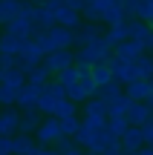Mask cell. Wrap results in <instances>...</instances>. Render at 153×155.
<instances>
[{"mask_svg": "<svg viewBox=\"0 0 153 155\" xmlns=\"http://www.w3.org/2000/svg\"><path fill=\"white\" fill-rule=\"evenodd\" d=\"M32 40L43 49V55L58 52V49H72L75 46L72 29H64V26H49V29H43V32H35Z\"/></svg>", "mask_w": 153, "mask_h": 155, "instance_id": "cell-1", "label": "cell"}, {"mask_svg": "<svg viewBox=\"0 0 153 155\" xmlns=\"http://www.w3.org/2000/svg\"><path fill=\"white\" fill-rule=\"evenodd\" d=\"M110 55H113V46L104 38H98V40H92V43L75 49V66L78 69H90V66H96V63L110 61Z\"/></svg>", "mask_w": 153, "mask_h": 155, "instance_id": "cell-2", "label": "cell"}, {"mask_svg": "<svg viewBox=\"0 0 153 155\" xmlns=\"http://www.w3.org/2000/svg\"><path fill=\"white\" fill-rule=\"evenodd\" d=\"M67 98V92H64V86L58 81H49L43 86V92H40V101H38V112L43 118H52L55 115V106H58V101H64Z\"/></svg>", "mask_w": 153, "mask_h": 155, "instance_id": "cell-3", "label": "cell"}, {"mask_svg": "<svg viewBox=\"0 0 153 155\" xmlns=\"http://www.w3.org/2000/svg\"><path fill=\"white\" fill-rule=\"evenodd\" d=\"M32 138L38 141V147H55L58 141L64 138L61 135V121H58V118H43Z\"/></svg>", "mask_w": 153, "mask_h": 155, "instance_id": "cell-4", "label": "cell"}, {"mask_svg": "<svg viewBox=\"0 0 153 155\" xmlns=\"http://www.w3.org/2000/svg\"><path fill=\"white\" fill-rule=\"evenodd\" d=\"M90 98H96V83H92V78H90V69H87V72L78 78V83H72V86L67 89V101L84 104V101H90Z\"/></svg>", "mask_w": 153, "mask_h": 155, "instance_id": "cell-5", "label": "cell"}, {"mask_svg": "<svg viewBox=\"0 0 153 155\" xmlns=\"http://www.w3.org/2000/svg\"><path fill=\"white\" fill-rule=\"evenodd\" d=\"M75 63V52L72 49H58V52H49V55H43V66L46 72L55 78L58 72H64V69H69Z\"/></svg>", "mask_w": 153, "mask_h": 155, "instance_id": "cell-6", "label": "cell"}, {"mask_svg": "<svg viewBox=\"0 0 153 155\" xmlns=\"http://www.w3.org/2000/svg\"><path fill=\"white\" fill-rule=\"evenodd\" d=\"M38 63H43V49H40L38 43H35L32 38L23 43V49H20V55H17V66L26 72V69H32V66H38Z\"/></svg>", "mask_w": 153, "mask_h": 155, "instance_id": "cell-7", "label": "cell"}, {"mask_svg": "<svg viewBox=\"0 0 153 155\" xmlns=\"http://www.w3.org/2000/svg\"><path fill=\"white\" fill-rule=\"evenodd\" d=\"M40 92H43V86H35V83H26V86H23L20 92H17V104H15V109H17V112H29V109H38Z\"/></svg>", "mask_w": 153, "mask_h": 155, "instance_id": "cell-8", "label": "cell"}, {"mask_svg": "<svg viewBox=\"0 0 153 155\" xmlns=\"http://www.w3.org/2000/svg\"><path fill=\"white\" fill-rule=\"evenodd\" d=\"M72 38H75V49H78V46H87V43H92V40L104 38V29H101V23H87V20H81V26L72 32Z\"/></svg>", "mask_w": 153, "mask_h": 155, "instance_id": "cell-9", "label": "cell"}, {"mask_svg": "<svg viewBox=\"0 0 153 155\" xmlns=\"http://www.w3.org/2000/svg\"><path fill=\"white\" fill-rule=\"evenodd\" d=\"M139 55H144V49H142V43H136V40H130L127 38L124 43H119V46H113V61H124V63H133Z\"/></svg>", "mask_w": 153, "mask_h": 155, "instance_id": "cell-10", "label": "cell"}, {"mask_svg": "<svg viewBox=\"0 0 153 155\" xmlns=\"http://www.w3.org/2000/svg\"><path fill=\"white\" fill-rule=\"evenodd\" d=\"M124 118H127V124L130 127H144V124L153 118V112H150V106L144 104H136V101H130V106H127V112H124Z\"/></svg>", "mask_w": 153, "mask_h": 155, "instance_id": "cell-11", "label": "cell"}, {"mask_svg": "<svg viewBox=\"0 0 153 155\" xmlns=\"http://www.w3.org/2000/svg\"><path fill=\"white\" fill-rule=\"evenodd\" d=\"M52 20H55V26H64V29H78L81 26V12H75V9H69V6H58L55 9V15H52Z\"/></svg>", "mask_w": 153, "mask_h": 155, "instance_id": "cell-12", "label": "cell"}, {"mask_svg": "<svg viewBox=\"0 0 153 155\" xmlns=\"http://www.w3.org/2000/svg\"><path fill=\"white\" fill-rule=\"evenodd\" d=\"M17 124H20V112L15 106H3L0 109V135H15Z\"/></svg>", "mask_w": 153, "mask_h": 155, "instance_id": "cell-13", "label": "cell"}, {"mask_svg": "<svg viewBox=\"0 0 153 155\" xmlns=\"http://www.w3.org/2000/svg\"><path fill=\"white\" fill-rule=\"evenodd\" d=\"M130 66H133V81H150L153 78V55L144 52V55H139Z\"/></svg>", "mask_w": 153, "mask_h": 155, "instance_id": "cell-14", "label": "cell"}, {"mask_svg": "<svg viewBox=\"0 0 153 155\" xmlns=\"http://www.w3.org/2000/svg\"><path fill=\"white\" fill-rule=\"evenodd\" d=\"M84 118H90V121H98V124H107V104L98 98H90L84 101Z\"/></svg>", "mask_w": 153, "mask_h": 155, "instance_id": "cell-15", "label": "cell"}, {"mask_svg": "<svg viewBox=\"0 0 153 155\" xmlns=\"http://www.w3.org/2000/svg\"><path fill=\"white\" fill-rule=\"evenodd\" d=\"M124 95L130 101H136V104H142V101H148L150 98V81H130V83H124Z\"/></svg>", "mask_w": 153, "mask_h": 155, "instance_id": "cell-16", "label": "cell"}, {"mask_svg": "<svg viewBox=\"0 0 153 155\" xmlns=\"http://www.w3.org/2000/svg\"><path fill=\"white\" fill-rule=\"evenodd\" d=\"M43 115L38 109H29V112H20V124H17V132L20 135H35V129L40 127Z\"/></svg>", "mask_w": 153, "mask_h": 155, "instance_id": "cell-17", "label": "cell"}, {"mask_svg": "<svg viewBox=\"0 0 153 155\" xmlns=\"http://www.w3.org/2000/svg\"><path fill=\"white\" fill-rule=\"evenodd\" d=\"M35 150H38V141L32 135H20V132L12 135V155H32Z\"/></svg>", "mask_w": 153, "mask_h": 155, "instance_id": "cell-18", "label": "cell"}, {"mask_svg": "<svg viewBox=\"0 0 153 155\" xmlns=\"http://www.w3.org/2000/svg\"><path fill=\"white\" fill-rule=\"evenodd\" d=\"M3 35H12V38H20V40H29V38H32V35H35V29L29 26V23L23 20L20 15H17L15 20H9V23H6V32H3Z\"/></svg>", "mask_w": 153, "mask_h": 155, "instance_id": "cell-19", "label": "cell"}, {"mask_svg": "<svg viewBox=\"0 0 153 155\" xmlns=\"http://www.w3.org/2000/svg\"><path fill=\"white\" fill-rule=\"evenodd\" d=\"M110 72H113V83H119V86H124V83L133 81V66L124 61H113L110 58Z\"/></svg>", "mask_w": 153, "mask_h": 155, "instance_id": "cell-20", "label": "cell"}, {"mask_svg": "<svg viewBox=\"0 0 153 155\" xmlns=\"http://www.w3.org/2000/svg\"><path fill=\"white\" fill-rule=\"evenodd\" d=\"M0 86H6V89H23V86H26V72H23L20 66L9 69V72H0Z\"/></svg>", "mask_w": 153, "mask_h": 155, "instance_id": "cell-21", "label": "cell"}, {"mask_svg": "<svg viewBox=\"0 0 153 155\" xmlns=\"http://www.w3.org/2000/svg\"><path fill=\"white\" fill-rule=\"evenodd\" d=\"M150 35H153V29L148 26V23L136 20V17H130V20H127V38H130V40H136V43H144Z\"/></svg>", "mask_w": 153, "mask_h": 155, "instance_id": "cell-22", "label": "cell"}, {"mask_svg": "<svg viewBox=\"0 0 153 155\" xmlns=\"http://www.w3.org/2000/svg\"><path fill=\"white\" fill-rule=\"evenodd\" d=\"M90 78H92V83H96V89H98V86H107V83H113L110 61H104V63H96V66H90Z\"/></svg>", "mask_w": 153, "mask_h": 155, "instance_id": "cell-23", "label": "cell"}, {"mask_svg": "<svg viewBox=\"0 0 153 155\" xmlns=\"http://www.w3.org/2000/svg\"><path fill=\"white\" fill-rule=\"evenodd\" d=\"M23 43L26 40L20 38H12V35H0V55H9V58H17L23 49Z\"/></svg>", "mask_w": 153, "mask_h": 155, "instance_id": "cell-24", "label": "cell"}, {"mask_svg": "<svg viewBox=\"0 0 153 155\" xmlns=\"http://www.w3.org/2000/svg\"><path fill=\"white\" fill-rule=\"evenodd\" d=\"M104 40H107L110 46H119L127 40V20L124 23H116V26H107L104 29Z\"/></svg>", "mask_w": 153, "mask_h": 155, "instance_id": "cell-25", "label": "cell"}, {"mask_svg": "<svg viewBox=\"0 0 153 155\" xmlns=\"http://www.w3.org/2000/svg\"><path fill=\"white\" fill-rule=\"evenodd\" d=\"M20 6H23V0H0V23H9V20H15L17 15H20Z\"/></svg>", "mask_w": 153, "mask_h": 155, "instance_id": "cell-26", "label": "cell"}, {"mask_svg": "<svg viewBox=\"0 0 153 155\" xmlns=\"http://www.w3.org/2000/svg\"><path fill=\"white\" fill-rule=\"evenodd\" d=\"M127 106H130V98H127V95H124V89H121V95H119V98H113V101L107 104V118H124Z\"/></svg>", "mask_w": 153, "mask_h": 155, "instance_id": "cell-27", "label": "cell"}, {"mask_svg": "<svg viewBox=\"0 0 153 155\" xmlns=\"http://www.w3.org/2000/svg\"><path fill=\"white\" fill-rule=\"evenodd\" d=\"M84 72H87V69H78V66L72 63L69 69H64V72H58V75H55V81L61 83V86H64V92H67V89L72 86V83H78V78L84 75Z\"/></svg>", "mask_w": 153, "mask_h": 155, "instance_id": "cell-28", "label": "cell"}, {"mask_svg": "<svg viewBox=\"0 0 153 155\" xmlns=\"http://www.w3.org/2000/svg\"><path fill=\"white\" fill-rule=\"evenodd\" d=\"M49 72H46V66L43 63H38V66H32V69H26V83H35V86H46L49 83Z\"/></svg>", "mask_w": 153, "mask_h": 155, "instance_id": "cell-29", "label": "cell"}, {"mask_svg": "<svg viewBox=\"0 0 153 155\" xmlns=\"http://www.w3.org/2000/svg\"><path fill=\"white\" fill-rule=\"evenodd\" d=\"M133 17L142 23H153V0H136V12H133Z\"/></svg>", "mask_w": 153, "mask_h": 155, "instance_id": "cell-30", "label": "cell"}, {"mask_svg": "<svg viewBox=\"0 0 153 155\" xmlns=\"http://www.w3.org/2000/svg\"><path fill=\"white\" fill-rule=\"evenodd\" d=\"M72 115H78V104H72V101H58V106H55V115L52 118H58V121H64V118H72Z\"/></svg>", "mask_w": 153, "mask_h": 155, "instance_id": "cell-31", "label": "cell"}, {"mask_svg": "<svg viewBox=\"0 0 153 155\" xmlns=\"http://www.w3.org/2000/svg\"><path fill=\"white\" fill-rule=\"evenodd\" d=\"M119 95H121V86H119V83H107V86H98L96 89V98L104 101V104H110V101L119 98Z\"/></svg>", "mask_w": 153, "mask_h": 155, "instance_id": "cell-32", "label": "cell"}, {"mask_svg": "<svg viewBox=\"0 0 153 155\" xmlns=\"http://www.w3.org/2000/svg\"><path fill=\"white\" fill-rule=\"evenodd\" d=\"M104 127H107L116 138H121V135L127 132V127H130V124H127V118H107V124H104Z\"/></svg>", "mask_w": 153, "mask_h": 155, "instance_id": "cell-33", "label": "cell"}, {"mask_svg": "<svg viewBox=\"0 0 153 155\" xmlns=\"http://www.w3.org/2000/svg\"><path fill=\"white\" fill-rule=\"evenodd\" d=\"M78 127H81V118L78 115L64 118V121H61V135H64V138H72V135L78 132Z\"/></svg>", "mask_w": 153, "mask_h": 155, "instance_id": "cell-34", "label": "cell"}, {"mask_svg": "<svg viewBox=\"0 0 153 155\" xmlns=\"http://www.w3.org/2000/svg\"><path fill=\"white\" fill-rule=\"evenodd\" d=\"M17 92H20V89H6V86H0V106H15L17 104Z\"/></svg>", "mask_w": 153, "mask_h": 155, "instance_id": "cell-35", "label": "cell"}, {"mask_svg": "<svg viewBox=\"0 0 153 155\" xmlns=\"http://www.w3.org/2000/svg\"><path fill=\"white\" fill-rule=\"evenodd\" d=\"M142 129V138H144V147H153V118L148 124H144V127H139Z\"/></svg>", "mask_w": 153, "mask_h": 155, "instance_id": "cell-36", "label": "cell"}, {"mask_svg": "<svg viewBox=\"0 0 153 155\" xmlns=\"http://www.w3.org/2000/svg\"><path fill=\"white\" fill-rule=\"evenodd\" d=\"M17 66V58H9V55H0V72H9V69Z\"/></svg>", "mask_w": 153, "mask_h": 155, "instance_id": "cell-37", "label": "cell"}, {"mask_svg": "<svg viewBox=\"0 0 153 155\" xmlns=\"http://www.w3.org/2000/svg\"><path fill=\"white\" fill-rule=\"evenodd\" d=\"M0 155H12V135H0Z\"/></svg>", "mask_w": 153, "mask_h": 155, "instance_id": "cell-38", "label": "cell"}, {"mask_svg": "<svg viewBox=\"0 0 153 155\" xmlns=\"http://www.w3.org/2000/svg\"><path fill=\"white\" fill-rule=\"evenodd\" d=\"M58 155H87L81 147H69V150H64V152H58Z\"/></svg>", "mask_w": 153, "mask_h": 155, "instance_id": "cell-39", "label": "cell"}, {"mask_svg": "<svg viewBox=\"0 0 153 155\" xmlns=\"http://www.w3.org/2000/svg\"><path fill=\"white\" fill-rule=\"evenodd\" d=\"M32 155H58V152H55V150H49V147H38Z\"/></svg>", "mask_w": 153, "mask_h": 155, "instance_id": "cell-40", "label": "cell"}, {"mask_svg": "<svg viewBox=\"0 0 153 155\" xmlns=\"http://www.w3.org/2000/svg\"><path fill=\"white\" fill-rule=\"evenodd\" d=\"M101 155H124V152H121V147L116 144V147H110V150H104Z\"/></svg>", "mask_w": 153, "mask_h": 155, "instance_id": "cell-41", "label": "cell"}, {"mask_svg": "<svg viewBox=\"0 0 153 155\" xmlns=\"http://www.w3.org/2000/svg\"><path fill=\"white\" fill-rule=\"evenodd\" d=\"M144 104H148V106H150V112H153V78H150V98L144 101Z\"/></svg>", "mask_w": 153, "mask_h": 155, "instance_id": "cell-42", "label": "cell"}, {"mask_svg": "<svg viewBox=\"0 0 153 155\" xmlns=\"http://www.w3.org/2000/svg\"><path fill=\"white\" fill-rule=\"evenodd\" d=\"M136 155H153V147H142V150H139Z\"/></svg>", "mask_w": 153, "mask_h": 155, "instance_id": "cell-43", "label": "cell"}, {"mask_svg": "<svg viewBox=\"0 0 153 155\" xmlns=\"http://www.w3.org/2000/svg\"><path fill=\"white\" fill-rule=\"evenodd\" d=\"M32 3H43V0H32Z\"/></svg>", "mask_w": 153, "mask_h": 155, "instance_id": "cell-44", "label": "cell"}, {"mask_svg": "<svg viewBox=\"0 0 153 155\" xmlns=\"http://www.w3.org/2000/svg\"><path fill=\"white\" fill-rule=\"evenodd\" d=\"M150 29H153V23H150Z\"/></svg>", "mask_w": 153, "mask_h": 155, "instance_id": "cell-45", "label": "cell"}]
</instances>
